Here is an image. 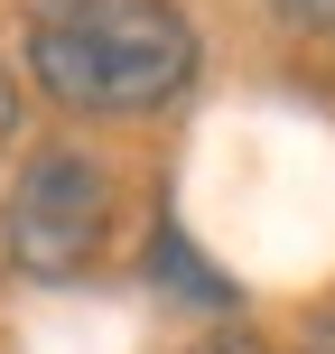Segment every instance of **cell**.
I'll return each mask as SVG.
<instances>
[{
  "mask_svg": "<svg viewBox=\"0 0 335 354\" xmlns=\"http://www.w3.org/2000/svg\"><path fill=\"white\" fill-rule=\"evenodd\" d=\"M28 66L75 112H159L195 75V19L177 0H47Z\"/></svg>",
  "mask_w": 335,
  "mask_h": 354,
  "instance_id": "6da1fadb",
  "label": "cell"
},
{
  "mask_svg": "<svg viewBox=\"0 0 335 354\" xmlns=\"http://www.w3.org/2000/svg\"><path fill=\"white\" fill-rule=\"evenodd\" d=\"M103 214H112V187L93 159H75V149H47V159L19 168L10 205H0V252H10L19 270H37V280H66V270L93 261V243H103Z\"/></svg>",
  "mask_w": 335,
  "mask_h": 354,
  "instance_id": "7a4b0ae2",
  "label": "cell"
},
{
  "mask_svg": "<svg viewBox=\"0 0 335 354\" xmlns=\"http://www.w3.org/2000/svg\"><path fill=\"white\" fill-rule=\"evenodd\" d=\"M149 270H168V280L186 289V299H205V308H224V299H233V280H214V270L195 261L186 233H159V243H149Z\"/></svg>",
  "mask_w": 335,
  "mask_h": 354,
  "instance_id": "3957f363",
  "label": "cell"
},
{
  "mask_svg": "<svg viewBox=\"0 0 335 354\" xmlns=\"http://www.w3.org/2000/svg\"><path fill=\"white\" fill-rule=\"evenodd\" d=\"M289 19H298V28H335V0H280Z\"/></svg>",
  "mask_w": 335,
  "mask_h": 354,
  "instance_id": "277c9868",
  "label": "cell"
},
{
  "mask_svg": "<svg viewBox=\"0 0 335 354\" xmlns=\"http://www.w3.org/2000/svg\"><path fill=\"white\" fill-rule=\"evenodd\" d=\"M298 354H335V317H317V326H307V345Z\"/></svg>",
  "mask_w": 335,
  "mask_h": 354,
  "instance_id": "5b68a950",
  "label": "cell"
},
{
  "mask_svg": "<svg viewBox=\"0 0 335 354\" xmlns=\"http://www.w3.org/2000/svg\"><path fill=\"white\" fill-rule=\"evenodd\" d=\"M10 122H19V103H10V75H0V140H10Z\"/></svg>",
  "mask_w": 335,
  "mask_h": 354,
  "instance_id": "8992f818",
  "label": "cell"
},
{
  "mask_svg": "<svg viewBox=\"0 0 335 354\" xmlns=\"http://www.w3.org/2000/svg\"><path fill=\"white\" fill-rule=\"evenodd\" d=\"M205 354H261V345H233V336H224V345H205Z\"/></svg>",
  "mask_w": 335,
  "mask_h": 354,
  "instance_id": "52a82bcc",
  "label": "cell"
}]
</instances>
